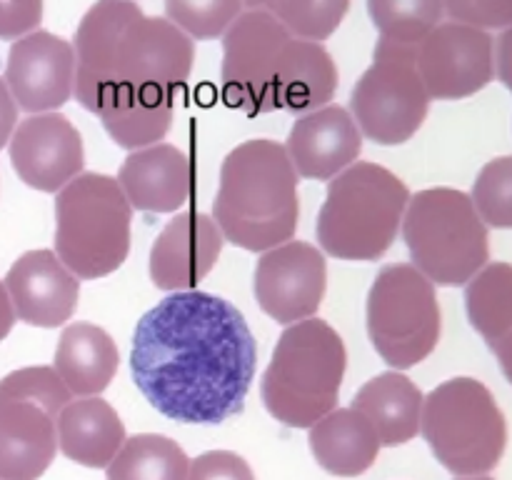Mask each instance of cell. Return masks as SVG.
<instances>
[{"label":"cell","mask_w":512,"mask_h":480,"mask_svg":"<svg viewBox=\"0 0 512 480\" xmlns=\"http://www.w3.org/2000/svg\"><path fill=\"white\" fill-rule=\"evenodd\" d=\"M445 13L480 30L512 28V0H445Z\"/></svg>","instance_id":"cell-32"},{"label":"cell","mask_w":512,"mask_h":480,"mask_svg":"<svg viewBox=\"0 0 512 480\" xmlns=\"http://www.w3.org/2000/svg\"><path fill=\"white\" fill-rule=\"evenodd\" d=\"M133 208L118 180L80 173L55 195V255L80 280L115 273L130 253Z\"/></svg>","instance_id":"cell-6"},{"label":"cell","mask_w":512,"mask_h":480,"mask_svg":"<svg viewBox=\"0 0 512 480\" xmlns=\"http://www.w3.org/2000/svg\"><path fill=\"white\" fill-rule=\"evenodd\" d=\"M420 433L435 460L458 478L488 475L508 445V423L488 385L450 378L423 398Z\"/></svg>","instance_id":"cell-8"},{"label":"cell","mask_w":512,"mask_h":480,"mask_svg":"<svg viewBox=\"0 0 512 480\" xmlns=\"http://www.w3.org/2000/svg\"><path fill=\"white\" fill-rule=\"evenodd\" d=\"M15 125H18V105H15L5 80L0 78V150L10 143Z\"/></svg>","instance_id":"cell-35"},{"label":"cell","mask_w":512,"mask_h":480,"mask_svg":"<svg viewBox=\"0 0 512 480\" xmlns=\"http://www.w3.org/2000/svg\"><path fill=\"white\" fill-rule=\"evenodd\" d=\"M130 208L143 213H175L193 195V163L185 150L170 143L130 150L118 170Z\"/></svg>","instance_id":"cell-20"},{"label":"cell","mask_w":512,"mask_h":480,"mask_svg":"<svg viewBox=\"0 0 512 480\" xmlns=\"http://www.w3.org/2000/svg\"><path fill=\"white\" fill-rule=\"evenodd\" d=\"M213 220L228 243L253 253L293 240L300 220V193L298 173L285 145L253 138L225 155Z\"/></svg>","instance_id":"cell-3"},{"label":"cell","mask_w":512,"mask_h":480,"mask_svg":"<svg viewBox=\"0 0 512 480\" xmlns=\"http://www.w3.org/2000/svg\"><path fill=\"white\" fill-rule=\"evenodd\" d=\"M400 230L410 265L433 285H468L490 260L488 225L463 190L425 188L410 195Z\"/></svg>","instance_id":"cell-7"},{"label":"cell","mask_w":512,"mask_h":480,"mask_svg":"<svg viewBox=\"0 0 512 480\" xmlns=\"http://www.w3.org/2000/svg\"><path fill=\"white\" fill-rule=\"evenodd\" d=\"M255 300L280 325L315 318L328 290V263L315 245L288 240L265 250L255 268Z\"/></svg>","instance_id":"cell-14"},{"label":"cell","mask_w":512,"mask_h":480,"mask_svg":"<svg viewBox=\"0 0 512 480\" xmlns=\"http://www.w3.org/2000/svg\"><path fill=\"white\" fill-rule=\"evenodd\" d=\"M255 368L253 333L243 313L220 295L170 293L135 325V388L175 423L220 425L243 413Z\"/></svg>","instance_id":"cell-1"},{"label":"cell","mask_w":512,"mask_h":480,"mask_svg":"<svg viewBox=\"0 0 512 480\" xmlns=\"http://www.w3.org/2000/svg\"><path fill=\"white\" fill-rule=\"evenodd\" d=\"M495 73L512 93V28L503 30V35L495 40Z\"/></svg>","instance_id":"cell-36"},{"label":"cell","mask_w":512,"mask_h":480,"mask_svg":"<svg viewBox=\"0 0 512 480\" xmlns=\"http://www.w3.org/2000/svg\"><path fill=\"white\" fill-rule=\"evenodd\" d=\"M490 350H493L495 358H498L503 375L512 383V328L503 335V338L495 340V343L490 345Z\"/></svg>","instance_id":"cell-37"},{"label":"cell","mask_w":512,"mask_h":480,"mask_svg":"<svg viewBox=\"0 0 512 480\" xmlns=\"http://www.w3.org/2000/svg\"><path fill=\"white\" fill-rule=\"evenodd\" d=\"M410 190L393 170L353 163L328 183L318 213V243L328 255L355 263L383 258L403 225Z\"/></svg>","instance_id":"cell-5"},{"label":"cell","mask_w":512,"mask_h":480,"mask_svg":"<svg viewBox=\"0 0 512 480\" xmlns=\"http://www.w3.org/2000/svg\"><path fill=\"white\" fill-rule=\"evenodd\" d=\"M345 368L348 350L333 325L320 318L285 325L260 380L265 408L288 428L310 430L338 405Z\"/></svg>","instance_id":"cell-4"},{"label":"cell","mask_w":512,"mask_h":480,"mask_svg":"<svg viewBox=\"0 0 512 480\" xmlns=\"http://www.w3.org/2000/svg\"><path fill=\"white\" fill-rule=\"evenodd\" d=\"M13 325H15L13 305H10L8 290H5V285L0 283V343L8 338L10 330H13Z\"/></svg>","instance_id":"cell-38"},{"label":"cell","mask_w":512,"mask_h":480,"mask_svg":"<svg viewBox=\"0 0 512 480\" xmlns=\"http://www.w3.org/2000/svg\"><path fill=\"white\" fill-rule=\"evenodd\" d=\"M15 320L35 328H58L73 318L80 298L75 278L55 250H28L10 265L3 280Z\"/></svg>","instance_id":"cell-17"},{"label":"cell","mask_w":512,"mask_h":480,"mask_svg":"<svg viewBox=\"0 0 512 480\" xmlns=\"http://www.w3.org/2000/svg\"><path fill=\"white\" fill-rule=\"evenodd\" d=\"M350 0H270L268 13L285 25L293 38L328 40L345 20Z\"/></svg>","instance_id":"cell-29"},{"label":"cell","mask_w":512,"mask_h":480,"mask_svg":"<svg viewBox=\"0 0 512 480\" xmlns=\"http://www.w3.org/2000/svg\"><path fill=\"white\" fill-rule=\"evenodd\" d=\"M73 395L50 365L0 380V480H38L58 453V415Z\"/></svg>","instance_id":"cell-9"},{"label":"cell","mask_w":512,"mask_h":480,"mask_svg":"<svg viewBox=\"0 0 512 480\" xmlns=\"http://www.w3.org/2000/svg\"><path fill=\"white\" fill-rule=\"evenodd\" d=\"M368 15L380 40L418 45L443 23L445 0H368Z\"/></svg>","instance_id":"cell-28"},{"label":"cell","mask_w":512,"mask_h":480,"mask_svg":"<svg viewBox=\"0 0 512 480\" xmlns=\"http://www.w3.org/2000/svg\"><path fill=\"white\" fill-rule=\"evenodd\" d=\"M423 390L398 370H388L370 378L355 393L350 408L363 413L373 425L380 445H405L420 433V415H423Z\"/></svg>","instance_id":"cell-24"},{"label":"cell","mask_w":512,"mask_h":480,"mask_svg":"<svg viewBox=\"0 0 512 480\" xmlns=\"http://www.w3.org/2000/svg\"><path fill=\"white\" fill-rule=\"evenodd\" d=\"M338 90V65L323 43L290 38L278 55L273 75V108L313 113L330 105Z\"/></svg>","instance_id":"cell-21"},{"label":"cell","mask_w":512,"mask_h":480,"mask_svg":"<svg viewBox=\"0 0 512 480\" xmlns=\"http://www.w3.org/2000/svg\"><path fill=\"white\" fill-rule=\"evenodd\" d=\"M468 320L488 345L512 328V265L488 263L465 285Z\"/></svg>","instance_id":"cell-27"},{"label":"cell","mask_w":512,"mask_h":480,"mask_svg":"<svg viewBox=\"0 0 512 480\" xmlns=\"http://www.w3.org/2000/svg\"><path fill=\"white\" fill-rule=\"evenodd\" d=\"M190 458L168 435L140 433L125 438L105 468V480H188Z\"/></svg>","instance_id":"cell-26"},{"label":"cell","mask_w":512,"mask_h":480,"mask_svg":"<svg viewBox=\"0 0 512 480\" xmlns=\"http://www.w3.org/2000/svg\"><path fill=\"white\" fill-rule=\"evenodd\" d=\"M243 5L248 10H268L270 8V0H243Z\"/></svg>","instance_id":"cell-39"},{"label":"cell","mask_w":512,"mask_h":480,"mask_svg":"<svg viewBox=\"0 0 512 480\" xmlns=\"http://www.w3.org/2000/svg\"><path fill=\"white\" fill-rule=\"evenodd\" d=\"M5 85L18 110L55 113L73 98L75 50L50 30H33L13 40L5 60Z\"/></svg>","instance_id":"cell-15"},{"label":"cell","mask_w":512,"mask_h":480,"mask_svg":"<svg viewBox=\"0 0 512 480\" xmlns=\"http://www.w3.org/2000/svg\"><path fill=\"white\" fill-rule=\"evenodd\" d=\"M475 210L490 228H512V155L483 165L473 185Z\"/></svg>","instance_id":"cell-31"},{"label":"cell","mask_w":512,"mask_h":480,"mask_svg":"<svg viewBox=\"0 0 512 480\" xmlns=\"http://www.w3.org/2000/svg\"><path fill=\"white\" fill-rule=\"evenodd\" d=\"M415 65L430 100H463L495 75V40L473 25L440 23L415 45Z\"/></svg>","instance_id":"cell-13"},{"label":"cell","mask_w":512,"mask_h":480,"mask_svg":"<svg viewBox=\"0 0 512 480\" xmlns=\"http://www.w3.org/2000/svg\"><path fill=\"white\" fill-rule=\"evenodd\" d=\"M8 153L18 178L40 193H58L85 165L83 138L58 110L20 120L10 135Z\"/></svg>","instance_id":"cell-16"},{"label":"cell","mask_w":512,"mask_h":480,"mask_svg":"<svg viewBox=\"0 0 512 480\" xmlns=\"http://www.w3.org/2000/svg\"><path fill=\"white\" fill-rule=\"evenodd\" d=\"M188 480H255V475L233 450H208L190 460Z\"/></svg>","instance_id":"cell-33"},{"label":"cell","mask_w":512,"mask_h":480,"mask_svg":"<svg viewBox=\"0 0 512 480\" xmlns=\"http://www.w3.org/2000/svg\"><path fill=\"white\" fill-rule=\"evenodd\" d=\"M368 335L393 370L423 363L438 348L443 318L435 285L410 263L380 268L368 290Z\"/></svg>","instance_id":"cell-10"},{"label":"cell","mask_w":512,"mask_h":480,"mask_svg":"<svg viewBox=\"0 0 512 480\" xmlns=\"http://www.w3.org/2000/svg\"><path fill=\"white\" fill-rule=\"evenodd\" d=\"M43 0H0V40H18L38 30Z\"/></svg>","instance_id":"cell-34"},{"label":"cell","mask_w":512,"mask_h":480,"mask_svg":"<svg viewBox=\"0 0 512 480\" xmlns=\"http://www.w3.org/2000/svg\"><path fill=\"white\" fill-rule=\"evenodd\" d=\"M118 365V345L100 325L73 323L60 333L53 368L70 395H100L115 378Z\"/></svg>","instance_id":"cell-23"},{"label":"cell","mask_w":512,"mask_h":480,"mask_svg":"<svg viewBox=\"0 0 512 480\" xmlns=\"http://www.w3.org/2000/svg\"><path fill=\"white\" fill-rule=\"evenodd\" d=\"M58 448L85 468H108L125 443V425L103 398L70 400L58 415Z\"/></svg>","instance_id":"cell-22"},{"label":"cell","mask_w":512,"mask_h":480,"mask_svg":"<svg viewBox=\"0 0 512 480\" xmlns=\"http://www.w3.org/2000/svg\"><path fill=\"white\" fill-rule=\"evenodd\" d=\"M223 233L210 215L183 210L168 220L150 248V280L155 288L180 293L198 290L223 253Z\"/></svg>","instance_id":"cell-18"},{"label":"cell","mask_w":512,"mask_h":480,"mask_svg":"<svg viewBox=\"0 0 512 480\" xmlns=\"http://www.w3.org/2000/svg\"><path fill=\"white\" fill-rule=\"evenodd\" d=\"M363 133L343 105H323L295 120L285 153L298 178L333 180L358 160Z\"/></svg>","instance_id":"cell-19"},{"label":"cell","mask_w":512,"mask_h":480,"mask_svg":"<svg viewBox=\"0 0 512 480\" xmlns=\"http://www.w3.org/2000/svg\"><path fill=\"white\" fill-rule=\"evenodd\" d=\"M165 18L190 40L223 38L243 13V0H163Z\"/></svg>","instance_id":"cell-30"},{"label":"cell","mask_w":512,"mask_h":480,"mask_svg":"<svg viewBox=\"0 0 512 480\" xmlns=\"http://www.w3.org/2000/svg\"><path fill=\"white\" fill-rule=\"evenodd\" d=\"M430 95L415 65V45L380 40L370 68L350 95V115L363 138L378 145H403L423 128Z\"/></svg>","instance_id":"cell-11"},{"label":"cell","mask_w":512,"mask_h":480,"mask_svg":"<svg viewBox=\"0 0 512 480\" xmlns=\"http://www.w3.org/2000/svg\"><path fill=\"white\" fill-rule=\"evenodd\" d=\"M73 95L125 150L160 143L175 95L195 63V40L135 0H98L75 30Z\"/></svg>","instance_id":"cell-2"},{"label":"cell","mask_w":512,"mask_h":480,"mask_svg":"<svg viewBox=\"0 0 512 480\" xmlns=\"http://www.w3.org/2000/svg\"><path fill=\"white\" fill-rule=\"evenodd\" d=\"M460 480H493V478H488V475H473V478H460Z\"/></svg>","instance_id":"cell-40"},{"label":"cell","mask_w":512,"mask_h":480,"mask_svg":"<svg viewBox=\"0 0 512 480\" xmlns=\"http://www.w3.org/2000/svg\"><path fill=\"white\" fill-rule=\"evenodd\" d=\"M308 445L323 470L338 478H355L378 460L380 440L373 425L355 408H335L310 428Z\"/></svg>","instance_id":"cell-25"},{"label":"cell","mask_w":512,"mask_h":480,"mask_svg":"<svg viewBox=\"0 0 512 480\" xmlns=\"http://www.w3.org/2000/svg\"><path fill=\"white\" fill-rule=\"evenodd\" d=\"M293 35L268 10H243L223 35V98L240 113H273V75Z\"/></svg>","instance_id":"cell-12"}]
</instances>
